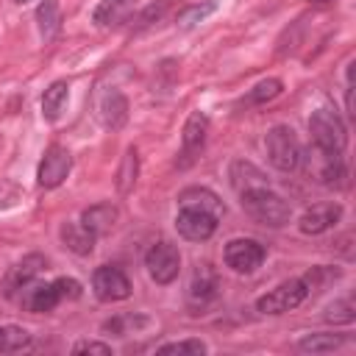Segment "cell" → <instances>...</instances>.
Instances as JSON below:
<instances>
[{
  "label": "cell",
  "instance_id": "cell-1",
  "mask_svg": "<svg viewBox=\"0 0 356 356\" xmlns=\"http://www.w3.org/2000/svg\"><path fill=\"white\" fill-rule=\"evenodd\" d=\"M239 203L245 209V214L261 225H270V228H278V225H286L289 217H292V209L289 203L275 195L270 186H261V189H253V192H245L239 195Z\"/></svg>",
  "mask_w": 356,
  "mask_h": 356
},
{
  "label": "cell",
  "instance_id": "cell-2",
  "mask_svg": "<svg viewBox=\"0 0 356 356\" xmlns=\"http://www.w3.org/2000/svg\"><path fill=\"white\" fill-rule=\"evenodd\" d=\"M298 167H303V172L312 181L325 184V186H334L348 175L342 153L339 150H325V147H317V145H312L306 153L300 150V164Z\"/></svg>",
  "mask_w": 356,
  "mask_h": 356
},
{
  "label": "cell",
  "instance_id": "cell-3",
  "mask_svg": "<svg viewBox=\"0 0 356 356\" xmlns=\"http://www.w3.org/2000/svg\"><path fill=\"white\" fill-rule=\"evenodd\" d=\"M309 134H312V145L325 147V150H339L342 153L345 145H348L345 122L328 106H320V108L312 111V117H309Z\"/></svg>",
  "mask_w": 356,
  "mask_h": 356
},
{
  "label": "cell",
  "instance_id": "cell-4",
  "mask_svg": "<svg viewBox=\"0 0 356 356\" xmlns=\"http://www.w3.org/2000/svg\"><path fill=\"white\" fill-rule=\"evenodd\" d=\"M264 150H267V159L275 170L292 172L300 164V150L303 147H300V142H298V136L289 125H275L264 136Z\"/></svg>",
  "mask_w": 356,
  "mask_h": 356
},
{
  "label": "cell",
  "instance_id": "cell-5",
  "mask_svg": "<svg viewBox=\"0 0 356 356\" xmlns=\"http://www.w3.org/2000/svg\"><path fill=\"white\" fill-rule=\"evenodd\" d=\"M309 295H312V289H309L306 278H289V281L278 284L275 289H270L267 295H261L256 300V309L261 314H284V312L298 309Z\"/></svg>",
  "mask_w": 356,
  "mask_h": 356
},
{
  "label": "cell",
  "instance_id": "cell-6",
  "mask_svg": "<svg viewBox=\"0 0 356 356\" xmlns=\"http://www.w3.org/2000/svg\"><path fill=\"white\" fill-rule=\"evenodd\" d=\"M145 267L156 284H172L178 278V270H181V253L175 245H170L164 239L153 242L145 253Z\"/></svg>",
  "mask_w": 356,
  "mask_h": 356
},
{
  "label": "cell",
  "instance_id": "cell-7",
  "mask_svg": "<svg viewBox=\"0 0 356 356\" xmlns=\"http://www.w3.org/2000/svg\"><path fill=\"white\" fill-rule=\"evenodd\" d=\"M264 256H267L264 245L256 242V239H248V236L231 239V242L225 245V250H222L225 264H228L234 273H239V275H250V273H256V270L261 267Z\"/></svg>",
  "mask_w": 356,
  "mask_h": 356
},
{
  "label": "cell",
  "instance_id": "cell-8",
  "mask_svg": "<svg viewBox=\"0 0 356 356\" xmlns=\"http://www.w3.org/2000/svg\"><path fill=\"white\" fill-rule=\"evenodd\" d=\"M70 170H72V156H70V150L61 147V145H50V147L44 150L42 161H39L36 181H39L42 189H56V186H61V184L67 181Z\"/></svg>",
  "mask_w": 356,
  "mask_h": 356
},
{
  "label": "cell",
  "instance_id": "cell-9",
  "mask_svg": "<svg viewBox=\"0 0 356 356\" xmlns=\"http://www.w3.org/2000/svg\"><path fill=\"white\" fill-rule=\"evenodd\" d=\"M92 289H95V298L103 300V303H117V300H125L131 295V281L128 275L114 267V264H103L92 273Z\"/></svg>",
  "mask_w": 356,
  "mask_h": 356
},
{
  "label": "cell",
  "instance_id": "cell-10",
  "mask_svg": "<svg viewBox=\"0 0 356 356\" xmlns=\"http://www.w3.org/2000/svg\"><path fill=\"white\" fill-rule=\"evenodd\" d=\"M206 131H209V117L203 111H192L184 122V134H181V159H178V167H189L203 145H206Z\"/></svg>",
  "mask_w": 356,
  "mask_h": 356
},
{
  "label": "cell",
  "instance_id": "cell-11",
  "mask_svg": "<svg viewBox=\"0 0 356 356\" xmlns=\"http://www.w3.org/2000/svg\"><path fill=\"white\" fill-rule=\"evenodd\" d=\"M44 267H47V259H44L42 253H28L25 259H19V261L8 270L6 281H3V295H6V298H17L31 281L39 278V273H42Z\"/></svg>",
  "mask_w": 356,
  "mask_h": 356
},
{
  "label": "cell",
  "instance_id": "cell-12",
  "mask_svg": "<svg viewBox=\"0 0 356 356\" xmlns=\"http://www.w3.org/2000/svg\"><path fill=\"white\" fill-rule=\"evenodd\" d=\"M175 228L189 242H206L217 231V217H211L206 211H197V209H178Z\"/></svg>",
  "mask_w": 356,
  "mask_h": 356
},
{
  "label": "cell",
  "instance_id": "cell-13",
  "mask_svg": "<svg viewBox=\"0 0 356 356\" xmlns=\"http://www.w3.org/2000/svg\"><path fill=\"white\" fill-rule=\"evenodd\" d=\"M19 306L25 312H33V314H42V312H53L58 303H61V295L56 289L53 281L42 284V281H31L19 295H17Z\"/></svg>",
  "mask_w": 356,
  "mask_h": 356
},
{
  "label": "cell",
  "instance_id": "cell-14",
  "mask_svg": "<svg viewBox=\"0 0 356 356\" xmlns=\"http://www.w3.org/2000/svg\"><path fill=\"white\" fill-rule=\"evenodd\" d=\"M339 217H342V206L339 203H317V206H312V209H306L303 214H300V220H298V228L303 231V234H323V231H328L331 225H337L339 222Z\"/></svg>",
  "mask_w": 356,
  "mask_h": 356
},
{
  "label": "cell",
  "instance_id": "cell-15",
  "mask_svg": "<svg viewBox=\"0 0 356 356\" xmlns=\"http://www.w3.org/2000/svg\"><path fill=\"white\" fill-rule=\"evenodd\" d=\"M136 11V0H100L92 11V22L97 28H120Z\"/></svg>",
  "mask_w": 356,
  "mask_h": 356
},
{
  "label": "cell",
  "instance_id": "cell-16",
  "mask_svg": "<svg viewBox=\"0 0 356 356\" xmlns=\"http://www.w3.org/2000/svg\"><path fill=\"white\" fill-rule=\"evenodd\" d=\"M228 178H231V186H234V192H236V195H245V192H253V189L270 186L267 175H264L256 164H250V161H245V159H236V161L231 164Z\"/></svg>",
  "mask_w": 356,
  "mask_h": 356
},
{
  "label": "cell",
  "instance_id": "cell-17",
  "mask_svg": "<svg viewBox=\"0 0 356 356\" xmlns=\"http://www.w3.org/2000/svg\"><path fill=\"white\" fill-rule=\"evenodd\" d=\"M178 209H197V211H206V214H211L217 220L225 214L222 200L211 189H206V186H189V189H184L178 195Z\"/></svg>",
  "mask_w": 356,
  "mask_h": 356
},
{
  "label": "cell",
  "instance_id": "cell-18",
  "mask_svg": "<svg viewBox=\"0 0 356 356\" xmlns=\"http://www.w3.org/2000/svg\"><path fill=\"white\" fill-rule=\"evenodd\" d=\"M217 289H220L217 270H214L209 261L197 264V270H195V275H192V284H189V300L203 306V303H209V300L217 298Z\"/></svg>",
  "mask_w": 356,
  "mask_h": 356
},
{
  "label": "cell",
  "instance_id": "cell-19",
  "mask_svg": "<svg viewBox=\"0 0 356 356\" xmlns=\"http://www.w3.org/2000/svg\"><path fill=\"white\" fill-rule=\"evenodd\" d=\"M61 242L67 250L78 253V256H89L95 250V242H97V234L89 231L83 222H64L61 225Z\"/></svg>",
  "mask_w": 356,
  "mask_h": 356
},
{
  "label": "cell",
  "instance_id": "cell-20",
  "mask_svg": "<svg viewBox=\"0 0 356 356\" xmlns=\"http://www.w3.org/2000/svg\"><path fill=\"white\" fill-rule=\"evenodd\" d=\"M100 120H103V125L111 128V131H117V128L125 125V120H128V100H125L122 92L108 89V92L103 95V100H100Z\"/></svg>",
  "mask_w": 356,
  "mask_h": 356
},
{
  "label": "cell",
  "instance_id": "cell-21",
  "mask_svg": "<svg viewBox=\"0 0 356 356\" xmlns=\"http://www.w3.org/2000/svg\"><path fill=\"white\" fill-rule=\"evenodd\" d=\"M81 222H83L89 231H95L97 236H103V234H108V231L114 228V222H117V206H114V203H95V206H89V209L81 214Z\"/></svg>",
  "mask_w": 356,
  "mask_h": 356
},
{
  "label": "cell",
  "instance_id": "cell-22",
  "mask_svg": "<svg viewBox=\"0 0 356 356\" xmlns=\"http://www.w3.org/2000/svg\"><path fill=\"white\" fill-rule=\"evenodd\" d=\"M67 97H70V86H67V81H53L47 89H44V95H42V117L44 120H58V114L64 111V106H67Z\"/></svg>",
  "mask_w": 356,
  "mask_h": 356
},
{
  "label": "cell",
  "instance_id": "cell-23",
  "mask_svg": "<svg viewBox=\"0 0 356 356\" xmlns=\"http://www.w3.org/2000/svg\"><path fill=\"white\" fill-rule=\"evenodd\" d=\"M36 22H39V33L44 42L56 39V33L61 31V8L58 0H42L36 8Z\"/></svg>",
  "mask_w": 356,
  "mask_h": 356
},
{
  "label": "cell",
  "instance_id": "cell-24",
  "mask_svg": "<svg viewBox=\"0 0 356 356\" xmlns=\"http://www.w3.org/2000/svg\"><path fill=\"white\" fill-rule=\"evenodd\" d=\"M345 345L342 334H306L298 339V350L303 353H331Z\"/></svg>",
  "mask_w": 356,
  "mask_h": 356
},
{
  "label": "cell",
  "instance_id": "cell-25",
  "mask_svg": "<svg viewBox=\"0 0 356 356\" xmlns=\"http://www.w3.org/2000/svg\"><path fill=\"white\" fill-rule=\"evenodd\" d=\"M31 342H33V337L22 325H0V353L25 350Z\"/></svg>",
  "mask_w": 356,
  "mask_h": 356
},
{
  "label": "cell",
  "instance_id": "cell-26",
  "mask_svg": "<svg viewBox=\"0 0 356 356\" xmlns=\"http://www.w3.org/2000/svg\"><path fill=\"white\" fill-rule=\"evenodd\" d=\"M136 170H139V161H136V147H128L125 156H122V164H120V172H117V189L125 195L134 184H136Z\"/></svg>",
  "mask_w": 356,
  "mask_h": 356
},
{
  "label": "cell",
  "instance_id": "cell-27",
  "mask_svg": "<svg viewBox=\"0 0 356 356\" xmlns=\"http://www.w3.org/2000/svg\"><path fill=\"white\" fill-rule=\"evenodd\" d=\"M217 11V0H206V3H195V6H186L181 14H178V25L181 28H192L197 22H203L209 14Z\"/></svg>",
  "mask_w": 356,
  "mask_h": 356
},
{
  "label": "cell",
  "instance_id": "cell-28",
  "mask_svg": "<svg viewBox=\"0 0 356 356\" xmlns=\"http://www.w3.org/2000/svg\"><path fill=\"white\" fill-rule=\"evenodd\" d=\"M281 89H284L281 78H264V81H259V83L248 92L245 103H267V100L278 97V95H281Z\"/></svg>",
  "mask_w": 356,
  "mask_h": 356
},
{
  "label": "cell",
  "instance_id": "cell-29",
  "mask_svg": "<svg viewBox=\"0 0 356 356\" xmlns=\"http://www.w3.org/2000/svg\"><path fill=\"white\" fill-rule=\"evenodd\" d=\"M325 320L328 323H353L356 320V306H353V300L350 298H342V300H334L331 306H328V312H325Z\"/></svg>",
  "mask_w": 356,
  "mask_h": 356
},
{
  "label": "cell",
  "instance_id": "cell-30",
  "mask_svg": "<svg viewBox=\"0 0 356 356\" xmlns=\"http://www.w3.org/2000/svg\"><path fill=\"white\" fill-rule=\"evenodd\" d=\"M159 353H189V356H200V353H206L209 348H206V342H200V339H181V342H167V345H161V348H156Z\"/></svg>",
  "mask_w": 356,
  "mask_h": 356
},
{
  "label": "cell",
  "instance_id": "cell-31",
  "mask_svg": "<svg viewBox=\"0 0 356 356\" xmlns=\"http://www.w3.org/2000/svg\"><path fill=\"white\" fill-rule=\"evenodd\" d=\"M53 284H56V289H58L61 300H75V298H81V284H78L75 278L61 275V278H56Z\"/></svg>",
  "mask_w": 356,
  "mask_h": 356
},
{
  "label": "cell",
  "instance_id": "cell-32",
  "mask_svg": "<svg viewBox=\"0 0 356 356\" xmlns=\"http://www.w3.org/2000/svg\"><path fill=\"white\" fill-rule=\"evenodd\" d=\"M72 353H97V356H111V345L106 342H97V339H81L72 345Z\"/></svg>",
  "mask_w": 356,
  "mask_h": 356
},
{
  "label": "cell",
  "instance_id": "cell-33",
  "mask_svg": "<svg viewBox=\"0 0 356 356\" xmlns=\"http://www.w3.org/2000/svg\"><path fill=\"white\" fill-rule=\"evenodd\" d=\"M309 3H328V0H309Z\"/></svg>",
  "mask_w": 356,
  "mask_h": 356
},
{
  "label": "cell",
  "instance_id": "cell-34",
  "mask_svg": "<svg viewBox=\"0 0 356 356\" xmlns=\"http://www.w3.org/2000/svg\"><path fill=\"white\" fill-rule=\"evenodd\" d=\"M17 3H28V0H17Z\"/></svg>",
  "mask_w": 356,
  "mask_h": 356
}]
</instances>
